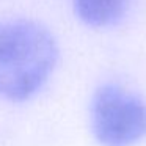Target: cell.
Returning <instances> with one entry per match:
<instances>
[{
  "label": "cell",
  "instance_id": "1",
  "mask_svg": "<svg viewBox=\"0 0 146 146\" xmlns=\"http://www.w3.org/2000/svg\"><path fill=\"white\" fill-rule=\"evenodd\" d=\"M58 60L55 38L32 21L0 24V96L22 102L35 96Z\"/></svg>",
  "mask_w": 146,
  "mask_h": 146
},
{
  "label": "cell",
  "instance_id": "2",
  "mask_svg": "<svg viewBox=\"0 0 146 146\" xmlns=\"http://www.w3.org/2000/svg\"><path fill=\"white\" fill-rule=\"evenodd\" d=\"M90 116L101 146H135L146 138V102L118 83H104L96 90Z\"/></svg>",
  "mask_w": 146,
  "mask_h": 146
},
{
  "label": "cell",
  "instance_id": "3",
  "mask_svg": "<svg viewBox=\"0 0 146 146\" xmlns=\"http://www.w3.org/2000/svg\"><path fill=\"white\" fill-rule=\"evenodd\" d=\"M130 0H74L79 17L91 27H110L119 22Z\"/></svg>",
  "mask_w": 146,
  "mask_h": 146
}]
</instances>
